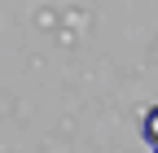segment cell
Returning a JSON list of instances; mask_svg holds the SVG:
<instances>
[{
	"mask_svg": "<svg viewBox=\"0 0 158 153\" xmlns=\"http://www.w3.org/2000/svg\"><path fill=\"white\" fill-rule=\"evenodd\" d=\"M141 131H145V140L158 149V105H149V109H145V123H141Z\"/></svg>",
	"mask_w": 158,
	"mask_h": 153,
	"instance_id": "1",
	"label": "cell"
}]
</instances>
